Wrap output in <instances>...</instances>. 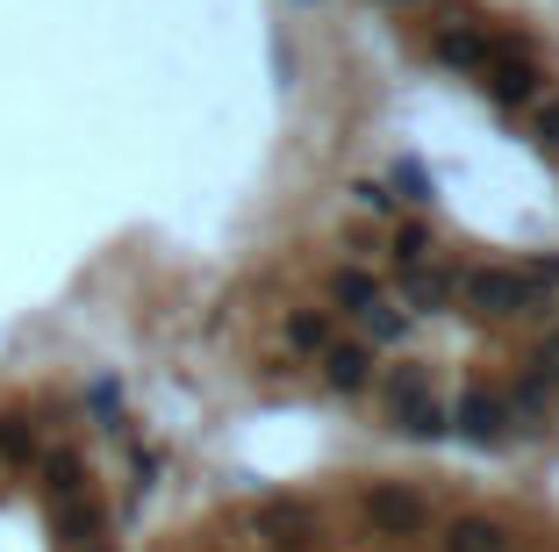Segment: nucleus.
<instances>
[{
  "label": "nucleus",
  "instance_id": "f257e3e1",
  "mask_svg": "<svg viewBox=\"0 0 559 552\" xmlns=\"http://www.w3.org/2000/svg\"><path fill=\"white\" fill-rule=\"evenodd\" d=\"M323 374H330V388H366V352H359V344L330 352V366H323Z\"/></svg>",
  "mask_w": 559,
  "mask_h": 552
}]
</instances>
